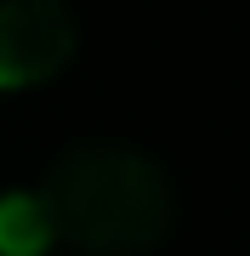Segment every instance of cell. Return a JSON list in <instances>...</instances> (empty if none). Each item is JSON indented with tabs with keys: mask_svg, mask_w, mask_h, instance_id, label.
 Here are the masks:
<instances>
[{
	"mask_svg": "<svg viewBox=\"0 0 250 256\" xmlns=\"http://www.w3.org/2000/svg\"><path fill=\"white\" fill-rule=\"evenodd\" d=\"M80 52L74 12L63 0H0V92L46 86Z\"/></svg>",
	"mask_w": 250,
	"mask_h": 256,
	"instance_id": "7a4b0ae2",
	"label": "cell"
},
{
	"mask_svg": "<svg viewBox=\"0 0 250 256\" xmlns=\"http://www.w3.org/2000/svg\"><path fill=\"white\" fill-rule=\"evenodd\" d=\"M40 200L57 239L85 256H148L171 234V176L125 142H80L46 171Z\"/></svg>",
	"mask_w": 250,
	"mask_h": 256,
	"instance_id": "6da1fadb",
	"label": "cell"
},
{
	"mask_svg": "<svg viewBox=\"0 0 250 256\" xmlns=\"http://www.w3.org/2000/svg\"><path fill=\"white\" fill-rule=\"evenodd\" d=\"M57 245V228H51V210L40 194H0V256H46Z\"/></svg>",
	"mask_w": 250,
	"mask_h": 256,
	"instance_id": "3957f363",
	"label": "cell"
}]
</instances>
